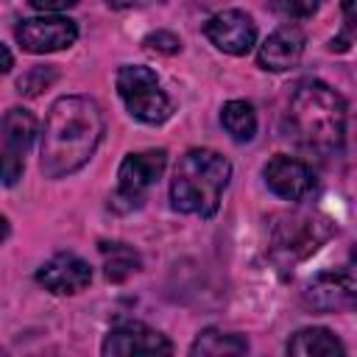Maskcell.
<instances>
[{"mask_svg":"<svg viewBox=\"0 0 357 357\" xmlns=\"http://www.w3.org/2000/svg\"><path fill=\"white\" fill-rule=\"evenodd\" d=\"M262 176H265L268 190L284 201H304L315 190V173L304 162L284 156V153H276L262 167Z\"/></svg>","mask_w":357,"mask_h":357,"instance_id":"7c38bea8","label":"cell"},{"mask_svg":"<svg viewBox=\"0 0 357 357\" xmlns=\"http://www.w3.org/2000/svg\"><path fill=\"white\" fill-rule=\"evenodd\" d=\"M204 33L218 50H223L229 56H245L257 45L254 20L245 11H237V8H229V11H220V14L209 17L206 25H204Z\"/></svg>","mask_w":357,"mask_h":357,"instance_id":"30bf717a","label":"cell"},{"mask_svg":"<svg viewBox=\"0 0 357 357\" xmlns=\"http://www.w3.org/2000/svg\"><path fill=\"white\" fill-rule=\"evenodd\" d=\"M304 53V33L296 25L276 28L262 45H259V67L271 73H284L298 64Z\"/></svg>","mask_w":357,"mask_h":357,"instance_id":"5bb4252c","label":"cell"},{"mask_svg":"<svg viewBox=\"0 0 357 357\" xmlns=\"http://www.w3.org/2000/svg\"><path fill=\"white\" fill-rule=\"evenodd\" d=\"M287 354L296 357H332V354H346V346L324 326H307L298 329L287 340Z\"/></svg>","mask_w":357,"mask_h":357,"instance_id":"9a60e30c","label":"cell"},{"mask_svg":"<svg viewBox=\"0 0 357 357\" xmlns=\"http://www.w3.org/2000/svg\"><path fill=\"white\" fill-rule=\"evenodd\" d=\"M343 20L351 36H357V0H343Z\"/></svg>","mask_w":357,"mask_h":357,"instance_id":"603a6c76","label":"cell"},{"mask_svg":"<svg viewBox=\"0 0 357 357\" xmlns=\"http://www.w3.org/2000/svg\"><path fill=\"white\" fill-rule=\"evenodd\" d=\"M36 282L56 296H73L92 282V268L81 257L61 251L36 271Z\"/></svg>","mask_w":357,"mask_h":357,"instance_id":"4fadbf2b","label":"cell"},{"mask_svg":"<svg viewBox=\"0 0 357 357\" xmlns=\"http://www.w3.org/2000/svg\"><path fill=\"white\" fill-rule=\"evenodd\" d=\"M153 3H162V0H106L109 8H145Z\"/></svg>","mask_w":357,"mask_h":357,"instance_id":"cb8c5ba5","label":"cell"},{"mask_svg":"<svg viewBox=\"0 0 357 357\" xmlns=\"http://www.w3.org/2000/svg\"><path fill=\"white\" fill-rule=\"evenodd\" d=\"M145 47L148 50H159V53H178L181 50V39L170 31H156L151 36H145Z\"/></svg>","mask_w":357,"mask_h":357,"instance_id":"44dd1931","label":"cell"},{"mask_svg":"<svg viewBox=\"0 0 357 357\" xmlns=\"http://www.w3.org/2000/svg\"><path fill=\"white\" fill-rule=\"evenodd\" d=\"M287 128L301 148L329 156L343 145L346 103L324 81H301L287 106Z\"/></svg>","mask_w":357,"mask_h":357,"instance_id":"7a4b0ae2","label":"cell"},{"mask_svg":"<svg viewBox=\"0 0 357 357\" xmlns=\"http://www.w3.org/2000/svg\"><path fill=\"white\" fill-rule=\"evenodd\" d=\"M248 340L234 335V332H218V329H204L195 343L190 346V354H209V357H226V354H245Z\"/></svg>","mask_w":357,"mask_h":357,"instance_id":"ac0fdd59","label":"cell"},{"mask_svg":"<svg viewBox=\"0 0 357 357\" xmlns=\"http://www.w3.org/2000/svg\"><path fill=\"white\" fill-rule=\"evenodd\" d=\"M36 137V117L22 109V106H14L6 112L3 117V184L11 187L20 173H22V159H25V151L31 148Z\"/></svg>","mask_w":357,"mask_h":357,"instance_id":"ba28073f","label":"cell"},{"mask_svg":"<svg viewBox=\"0 0 357 357\" xmlns=\"http://www.w3.org/2000/svg\"><path fill=\"white\" fill-rule=\"evenodd\" d=\"M324 0H271L273 11L287 17V20H304V17H312L318 8H321Z\"/></svg>","mask_w":357,"mask_h":357,"instance_id":"ffe728a7","label":"cell"},{"mask_svg":"<svg viewBox=\"0 0 357 357\" xmlns=\"http://www.w3.org/2000/svg\"><path fill=\"white\" fill-rule=\"evenodd\" d=\"M53 81H56V70H53V67H31V70L17 81V89H20L22 95L33 98V95H39L45 86H50Z\"/></svg>","mask_w":357,"mask_h":357,"instance_id":"d6986e66","label":"cell"},{"mask_svg":"<svg viewBox=\"0 0 357 357\" xmlns=\"http://www.w3.org/2000/svg\"><path fill=\"white\" fill-rule=\"evenodd\" d=\"M36 11H64V8H73L78 0H28Z\"/></svg>","mask_w":357,"mask_h":357,"instance_id":"7402d4cb","label":"cell"},{"mask_svg":"<svg viewBox=\"0 0 357 357\" xmlns=\"http://www.w3.org/2000/svg\"><path fill=\"white\" fill-rule=\"evenodd\" d=\"M304 304L315 312H340L357 304V259L315 273L304 293Z\"/></svg>","mask_w":357,"mask_h":357,"instance_id":"8992f818","label":"cell"},{"mask_svg":"<svg viewBox=\"0 0 357 357\" xmlns=\"http://www.w3.org/2000/svg\"><path fill=\"white\" fill-rule=\"evenodd\" d=\"M165 165H167V151L165 148H151V151L128 153L120 162V170H117V192L112 195V204L117 206L120 201H126V209L139 206L142 195L165 173Z\"/></svg>","mask_w":357,"mask_h":357,"instance_id":"52a82bcc","label":"cell"},{"mask_svg":"<svg viewBox=\"0 0 357 357\" xmlns=\"http://www.w3.org/2000/svg\"><path fill=\"white\" fill-rule=\"evenodd\" d=\"M100 351H103L106 357L170 354V351H173V343H170L162 332H156V329H151V326H145V324H139V321H126V324H117L114 329H109V335H106Z\"/></svg>","mask_w":357,"mask_h":357,"instance_id":"8fae6325","label":"cell"},{"mask_svg":"<svg viewBox=\"0 0 357 357\" xmlns=\"http://www.w3.org/2000/svg\"><path fill=\"white\" fill-rule=\"evenodd\" d=\"M220 123L234 142H248L257 134V114L248 100H229L220 112Z\"/></svg>","mask_w":357,"mask_h":357,"instance_id":"e0dca14e","label":"cell"},{"mask_svg":"<svg viewBox=\"0 0 357 357\" xmlns=\"http://www.w3.org/2000/svg\"><path fill=\"white\" fill-rule=\"evenodd\" d=\"M231 178V165L226 156L209 148L187 151L170 181V201L176 212L212 218L220 206V195Z\"/></svg>","mask_w":357,"mask_h":357,"instance_id":"3957f363","label":"cell"},{"mask_svg":"<svg viewBox=\"0 0 357 357\" xmlns=\"http://www.w3.org/2000/svg\"><path fill=\"white\" fill-rule=\"evenodd\" d=\"M100 257H103V273L109 282H126L131 273L139 271V254L120 240H103L100 243Z\"/></svg>","mask_w":357,"mask_h":357,"instance_id":"2e32d148","label":"cell"},{"mask_svg":"<svg viewBox=\"0 0 357 357\" xmlns=\"http://www.w3.org/2000/svg\"><path fill=\"white\" fill-rule=\"evenodd\" d=\"M117 92L126 109L148 126H159L173 114V103L159 86L156 73L142 64H126L117 70Z\"/></svg>","mask_w":357,"mask_h":357,"instance_id":"277c9868","label":"cell"},{"mask_svg":"<svg viewBox=\"0 0 357 357\" xmlns=\"http://www.w3.org/2000/svg\"><path fill=\"white\" fill-rule=\"evenodd\" d=\"M103 137V112L86 95L59 98L42 128L39 167L47 178H61L81 170Z\"/></svg>","mask_w":357,"mask_h":357,"instance_id":"6da1fadb","label":"cell"},{"mask_svg":"<svg viewBox=\"0 0 357 357\" xmlns=\"http://www.w3.org/2000/svg\"><path fill=\"white\" fill-rule=\"evenodd\" d=\"M17 42L28 53H56L78 39V28L67 17H33L17 25Z\"/></svg>","mask_w":357,"mask_h":357,"instance_id":"9c48e42d","label":"cell"},{"mask_svg":"<svg viewBox=\"0 0 357 357\" xmlns=\"http://www.w3.org/2000/svg\"><path fill=\"white\" fill-rule=\"evenodd\" d=\"M11 70V50H8V45H3V73H8Z\"/></svg>","mask_w":357,"mask_h":357,"instance_id":"d4e9b609","label":"cell"},{"mask_svg":"<svg viewBox=\"0 0 357 357\" xmlns=\"http://www.w3.org/2000/svg\"><path fill=\"white\" fill-rule=\"evenodd\" d=\"M329 234L332 226L321 215H284L273 223V254L282 262H298L329 240Z\"/></svg>","mask_w":357,"mask_h":357,"instance_id":"5b68a950","label":"cell"}]
</instances>
